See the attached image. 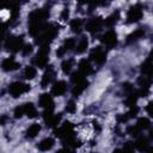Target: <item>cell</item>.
<instances>
[{
    "instance_id": "4",
    "label": "cell",
    "mask_w": 153,
    "mask_h": 153,
    "mask_svg": "<svg viewBox=\"0 0 153 153\" xmlns=\"http://www.w3.org/2000/svg\"><path fill=\"white\" fill-rule=\"evenodd\" d=\"M30 91V85L20 82V81H16L12 82L8 86V93L13 97V98H18L19 96H22L23 93H26Z\"/></svg>"
},
{
    "instance_id": "37",
    "label": "cell",
    "mask_w": 153,
    "mask_h": 153,
    "mask_svg": "<svg viewBox=\"0 0 153 153\" xmlns=\"http://www.w3.org/2000/svg\"><path fill=\"white\" fill-rule=\"evenodd\" d=\"M7 121H8V116H7V115H2V116L0 117V124H1V126H5Z\"/></svg>"
},
{
    "instance_id": "11",
    "label": "cell",
    "mask_w": 153,
    "mask_h": 153,
    "mask_svg": "<svg viewBox=\"0 0 153 153\" xmlns=\"http://www.w3.org/2000/svg\"><path fill=\"white\" fill-rule=\"evenodd\" d=\"M20 67V63L17 62L13 57H6L5 60H2L1 62V68L5 71V72H12V71H16Z\"/></svg>"
},
{
    "instance_id": "36",
    "label": "cell",
    "mask_w": 153,
    "mask_h": 153,
    "mask_svg": "<svg viewBox=\"0 0 153 153\" xmlns=\"http://www.w3.org/2000/svg\"><path fill=\"white\" fill-rule=\"evenodd\" d=\"M123 149H124V152H131V151H134V143L133 142H127L124 145Z\"/></svg>"
},
{
    "instance_id": "17",
    "label": "cell",
    "mask_w": 153,
    "mask_h": 153,
    "mask_svg": "<svg viewBox=\"0 0 153 153\" xmlns=\"http://www.w3.org/2000/svg\"><path fill=\"white\" fill-rule=\"evenodd\" d=\"M41 131V126L38 123H32L25 131V137L26 139H33L38 135V133Z\"/></svg>"
},
{
    "instance_id": "28",
    "label": "cell",
    "mask_w": 153,
    "mask_h": 153,
    "mask_svg": "<svg viewBox=\"0 0 153 153\" xmlns=\"http://www.w3.org/2000/svg\"><path fill=\"white\" fill-rule=\"evenodd\" d=\"M72 67H73V60H71V59L65 60V61L61 63V69H62V72H63L65 74L71 73Z\"/></svg>"
},
{
    "instance_id": "33",
    "label": "cell",
    "mask_w": 153,
    "mask_h": 153,
    "mask_svg": "<svg viewBox=\"0 0 153 153\" xmlns=\"http://www.w3.org/2000/svg\"><path fill=\"white\" fill-rule=\"evenodd\" d=\"M22 50H23V54H24V55L31 54V53H32V44H25V45H23Z\"/></svg>"
},
{
    "instance_id": "39",
    "label": "cell",
    "mask_w": 153,
    "mask_h": 153,
    "mask_svg": "<svg viewBox=\"0 0 153 153\" xmlns=\"http://www.w3.org/2000/svg\"><path fill=\"white\" fill-rule=\"evenodd\" d=\"M76 1H78V4H80V5H85V4L88 2V0H76Z\"/></svg>"
},
{
    "instance_id": "8",
    "label": "cell",
    "mask_w": 153,
    "mask_h": 153,
    "mask_svg": "<svg viewBox=\"0 0 153 153\" xmlns=\"http://www.w3.org/2000/svg\"><path fill=\"white\" fill-rule=\"evenodd\" d=\"M43 118H44V122L47 123L48 127H56L61 120V115L57 114V115H54L53 114V110H44L43 112Z\"/></svg>"
},
{
    "instance_id": "19",
    "label": "cell",
    "mask_w": 153,
    "mask_h": 153,
    "mask_svg": "<svg viewBox=\"0 0 153 153\" xmlns=\"http://www.w3.org/2000/svg\"><path fill=\"white\" fill-rule=\"evenodd\" d=\"M118 19H120V12L116 11V12L111 13L108 18H105V20H104L103 23H104V25H106L108 27H112L114 25H116V23L118 22Z\"/></svg>"
},
{
    "instance_id": "10",
    "label": "cell",
    "mask_w": 153,
    "mask_h": 153,
    "mask_svg": "<svg viewBox=\"0 0 153 153\" xmlns=\"http://www.w3.org/2000/svg\"><path fill=\"white\" fill-rule=\"evenodd\" d=\"M38 104L41 108H43L44 110H53L54 109V100L53 97L48 93H43L41 94L39 99H38Z\"/></svg>"
},
{
    "instance_id": "7",
    "label": "cell",
    "mask_w": 153,
    "mask_h": 153,
    "mask_svg": "<svg viewBox=\"0 0 153 153\" xmlns=\"http://www.w3.org/2000/svg\"><path fill=\"white\" fill-rule=\"evenodd\" d=\"M102 43L104 45H106L108 48H114L117 44V33L114 30H109L106 31L103 36H102Z\"/></svg>"
},
{
    "instance_id": "25",
    "label": "cell",
    "mask_w": 153,
    "mask_h": 153,
    "mask_svg": "<svg viewBox=\"0 0 153 153\" xmlns=\"http://www.w3.org/2000/svg\"><path fill=\"white\" fill-rule=\"evenodd\" d=\"M75 44H76V39H75V38H73V37H71V38L65 39L62 48H63L66 51H69V50H72V49H74V48H75Z\"/></svg>"
},
{
    "instance_id": "24",
    "label": "cell",
    "mask_w": 153,
    "mask_h": 153,
    "mask_svg": "<svg viewBox=\"0 0 153 153\" xmlns=\"http://www.w3.org/2000/svg\"><path fill=\"white\" fill-rule=\"evenodd\" d=\"M141 72L143 75H147V76H151L152 75V62H151V56L147 57V60L142 63L141 66Z\"/></svg>"
},
{
    "instance_id": "26",
    "label": "cell",
    "mask_w": 153,
    "mask_h": 153,
    "mask_svg": "<svg viewBox=\"0 0 153 153\" xmlns=\"http://www.w3.org/2000/svg\"><path fill=\"white\" fill-rule=\"evenodd\" d=\"M36 74H37V71H36L35 67H32V66L25 67V69H24V76H25L26 79L31 80V79H33V78L36 76Z\"/></svg>"
},
{
    "instance_id": "22",
    "label": "cell",
    "mask_w": 153,
    "mask_h": 153,
    "mask_svg": "<svg viewBox=\"0 0 153 153\" xmlns=\"http://www.w3.org/2000/svg\"><path fill=\"white\" fill-rule=\"evenodd\" d=\"M87 47H88V39L86 37H81L80 41L75 44V51L78 54H82V53L86 51Z\"/></svg>"
},
{
    "instance_id": "18",
    "label": "cell",
    "mask_w": 153,
    "mask_h": 153,
    "mask_svg": "<svg viewBox=\"0 0 153 153\" xmlns=\"http://www.w3.org/2000/svg\"><path fill=\"white\" fill-rule=\"evenodd\" d=\"M54 145H55V141H54V139H51V137H45V139H43L38 145H37V148L39 149V151H49V149H51L53 147H54Z\"/></svg>"
},
{
    "instance_id": "23",
    "label": "cell",
    "mask_w": 153,
    "mask_h": 153,
    "mask_svg": "<svg viewBox=\"0 0 153 153\" xmlns=\"http://www.w3.org/2000/svg\"><path fill=\"white\" fill-rule=\"evenodd\" d=\"M84 25V22L81 18H75V19H72L71 23H69V26H71V30L73 32H76L79 33L81 31V27Z\"/></svg>"
},
{
    "instance_id": "38",
    "label": "cell",
    "mask_w": 153,
    "mask_h": 153,
    "mask_svg": "<svg viewBox=\"0 0 153 153\" xmlns=\"http://www.w3.org/2000/svg\"><path fill=\"white\" fill-rule=\"evenodd\" d=\"M151 108H152V102H149V103L147 104V112H148V115H149V116H152V111H151Z\"/></svg>"
},
{
    "instance_id": "35",
    "label": "cell",
    "mask_w": 153,
    "mask_h": 153,
    "mask_svg": "<svg viewBox=\"0 0 153 153\" xmlns=\"http://www.w3.org/2000/svg\"><path fill=\"white\" fill-rule=\"evenodd\" d=\"M123 90H124V91L127 92V94L134 91V88H133V86H131V85H130L129 82H124V84H123Z\"/></svg>"
},
{
    "instance_id": "31",
    "label": "cell",
    "mask_w": 153,
    "mask_h": 153,
    "mask_svg": "<svg viewBox=\"0 0 153 153\" xmlns=\"http://www.w3.org/2000/svg\"><path fill=\"white\" fill-rule=\"evenodd\" d=\"M75 110H76L75 103H74L73 100H69V102L67 103V105H66V111H67V112H69V114H74V112H75Z\"/></svg>"
},
{
    "instance_id": "12",
    "label": "cell",
    "mask_w": 153,
    "mask_h": 153,
    "mask_svg": "<svg viewBox=\"0 0 153 153\" xmlns=\"http://www.w3.org/2000/svg\"><path fill=\"white\" fill-rule=\"evenodd\" d=\"M66 91H67V84L63 80L56 81L51 87V94L54 96H62L66 93Z\"/></svg>"
},
{
    "instance_id": "27",
    "label": "cell",
    "mask_w": 153,
    "mask_h": 153,
    "mask_svg": "<svg viewBox=\"0 0 153 153\" xmlns=\"http://www.w3.org/2000/svg\"><path fill=\"white\" fill-rule=\"evenodd\" d=\"M136 126L142 130V129H148L151 127V121L147 117H140L136 122Z\"/></svg>"
},
{
    "instance_id": "1",
    "label": "cell",
    "mask_w": 153,
    "mask_h": 153,
    "mask_svg": "<svg viewBox=\"0 0 153 153\" xmlns=\"http://www.w3.org/2000/svg\"><path fill=\"white\" fill-rule=\"evenodd\" d=\"M49 44H43L41 45L38 53L36 54L35 59H33V63L38 67V68H44L47 67L48 65V61H49Z\"/></svg>"
},
{
    "instance_id": "6",
    "label": "cell",
    "mask_w": 153,
    "mask_h": 153,
    "mask_svg": "<svg viewBox=\"0 0 153 153\" xmlns=\"http://www.w3.org/2000/svg\"><path fill=\"white\" fill-rule=\"evenodd\" d=\"M90 57L97 65H103L105 62V60H106V53L102 47H96V48H93L91 50Z\"/></svg>"
},
{
    "instance_id": "3",
    "label": "cell",
    "mask_w": 153,
    "mask_h": 153,
    "mask_svg": "<svg viewBox=\"0 0 153 153\" xmlns=\"http://www.w3.org/2000/svg\"><path fill=\"white\" fill-rule=\"evenodd\" d=\"M24 45L23 42V36H8L5 41V48L8 51L17 53L19 49H22Z\"/></svg>"
},
{
    "instance_id": "34",
    "label": "cell",
    "mask_w": 153,
    "mask_h": 153,
    "mask_svg": "<svg viewBox=\"0 0 153 153\" xmlns=\"http://www.w3.org/2000/svg\"><path fill=\"white\" fill-rule=\"evenodd\" d=\"M68 17H69V11H68V8L67 7H65L63 8V11H62V13H61V20H63V22H66L67 19H68Z\"/></svg>"
},
{
    "instance_id": "21",
    "label": "cell",
    "mask_w": 153,
    "mask_h": 153,
    "mask_svg": "<svg viewBox=\"0 0 153 153\" xmlns=\"http://www.w3.org/2000/svg\"><path fill=\"white\" fill-rule=\"evenodd\" d=\"M143 36H145V30H143V29H136L135 31H133V32L127 37V43L135 42V41L142 38Z\"/></svg>"
},
{
    "instance_id": "32",
    "label": "cell",
    "mask_w": 153,
    "mask_h": 153,
    "mask_svg": "<svg viewBox=\"0 0 153 153\" xmlns=\"http://www.w3.org/2000/svg\"><path fill=\"white\" fill-rule=\"evenodd\" d=\"M24 116V109H23V105H19L14 109V117L16 118H20Z\"/></svg>"
},
{
    "instance_id": "15",
    "label": "cell",
    "mask_w": 153,
    "mask_h": 153,
    "mask_svg": "<svg viewBox=\"0 0 153 153\" xmlns=\"http://www.w3.org/2000/svg\"><path fill=\"white\" fill-rule=\"evenodd\" d=\"M23 109H24V115H26L29 118H35L38 116L37 109L32 103H25L23 104Z\"/></svg>"
},
{
    "instance_id": "2",
    "label": "cell",
    "mask_w": 153,
    "mask_h": 153,
    "mask_svg": "<svg viewBox=\"0 0 153 153\" xmlns=\"http://www.w3.org/2000/svg\"><path fill=\"white\" fill-rule=\"evenodd\" d=\"M49 17V10L47 8H38L30 13L29 16V25H42L44 20Z\"/></svg>"
},
{
    "instance_id": "20",
    "label": "cell",
    "mask_w": 153,
    "mask_h": 153,
    "mask_svg": "<svg viewBox=\"0 0 153 153\" xmlns=\"http://www.w3.org/2000/svg\"><path fill=\"white\" fill-rule=\"evenodd\" d=\"M149 143H148V139L145 136H137L134 147H136L139 151H147Z\"/></svg>"
},
{
    "instance_id": "13",
    "label": "cell",
    "mask_w": 153,
    "mask_h": 153,
    "mask_svg": "<svg viewBox=\"0 0 153 153\" xmlns=\"http://www.w3.org/2000/svg\"><path fill=\"white\" fill-rule=\"evenodd\" d=\"M53 78H54V69H53V67H51V66H49V67H48V69L44 72V74H43V76H42L41 86H42V87H47V86L51 82Z\"/></svg>"
},
{
    "instance_id": "29",
    "label": "cell",
    "mask_w": 153,
    "mask_h": 153,
    "mask_svg": "<svg viewBox=\"0 0 153 153\" xmlns=\"http://www.w3.org/2000/svg\"><path fill=\"white\" fill-rule=\"evenodd\" d=\"M140 131H141V129H140L136 124L127 127V133H128L129 135H131V136H137V135L140 134Z\"/></svg>"
},
{
    "instance_id": "9",
    "label": "cell",
    "mask_w": 153,
    "mask_h": 153,
    "mask_svg": "<svg viewBox=\"0 0 153 153\" xmlns=\"http://www.w3.org/2000/svg\"><path fill=\"white\" fill-rule=\"evenodd\" d=\"M102 24H103V20L99 17H94V18L90 19L86 23V30L88 32H91V33H96V32H98L100 30Z\"/></svg>"
},
{
    "instance_id": "30",
    "label": "cell",
    "mask_w": 153,
    "mask_h": 153,
    "mask_svg": "<svg viewBox=\"0 0 153 153\" xmlns=\"http://www.w3.org/2000/svg\"><path fill=\"white\" fill-rule=\"evenodd\" d=\"M82 79H85V75L81 73V72H74L73 74H72V76H71V80H72V82H79V81H81Z\"/></svg>"
},
{
    "instance_id": "5",
    "label": "cell",
    "mask_w": 153,
    "mask_h": 153,
    "mask_svg": "<svg viewBox=\"0 0 153 153\" xmlns=\"http://www.w3.org/2000/svg\"><path fill=\"white\" fill-rule=\"evenodd\" d=\"M143 11H142V6L140 4H136L134 6H131L127 13V23L131 24V23H136L142 18Z\"/></svg>"
},
{
    "instance_id": "16",
    "label": "cell",
    "mask_w": 153,
    "mask_h": 153,
    "mask_svg": "<svg viewBox=\"0 0 153 153\" xmlns=\"http://www.w3.org/2000/svg\"><path fill=\"white\" fill-rule=\"evenodd\" d=\"M79 72H81L84 75H87V74H91L92 72H93V68H92V65L90 63V61L88 60H86V59H82V60H80V62H79Z\"/></svg>"
},
{
    "instance_id": "14",
    "label": "cell",
    "mask_w": 153,
    "mask_h": 153,
    "mask_svg": "<svg viewBox=\"0 0 153 153\" xmlns=\"http://www.w3.org/2000/svg\"><path fill=\"white\" fill-rule=\"evenodd\" d=\"M74 85H75V86H74V87H73V90H72V94H73L74 97H78V96H80V94L84 92V90L87 87L88 81H87L86 79H82L81 81L75 82Z\"/></svg>"
}]
</instances>
